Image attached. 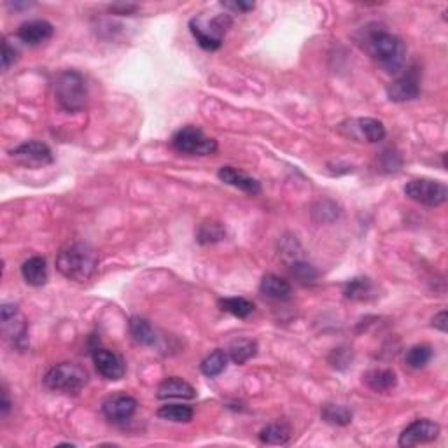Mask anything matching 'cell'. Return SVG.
<instances>
[{
  "instance_id": "obj_19",
  "label": "cell",
  "mask_w": 448,
  "mask_h": 448,
  "mask_svg": "<svg viewBox=\"0 0 448 448\" xmlns=\"http://www.w3.org/2000/svg\"><path fill=\"white\" fill-rule=\"evenodd\" d=\"M128 329H130V335L135 341H137V343H141V345H154L156 343V340H158L156 331H154V328L151 326V322L148 321V319L138 317V315L130 317V321H128Z\"/></svg>"
},
{
  "instance_id": "obj_34",
  "label": "cell",
  "mask_w": 448,
  "mask_h": 448,
  "mask_svg": "<svg viewBox=\"0 0 448 448\" xmlns=\"http://www.w3.org/2000/svg\"><path fill=\"white\" fill-rule=\"evenodd\" d=\"M137 9V4H112V6H109V11L114 14H119V16H130Z\"/></svg>"
},
{
  "instance_id": "obj_4",
  "label": "cell",
  "mask_w": 448,
  "mask_h": 448,
  "mask_svg": "<svg viewBox=\"0 0 448 448\" xmlns=\"http://www.w3.org/2000/svg\"><path fill=\"white\" fill-rule=\"evenodd\" d=\"M88 378H90V375L77 362H60L44 375V385L49 391L64 392V394H79L86 387Z\"/></svg>"
},
{
  "instance_id": "obj_20",
  "label": "cell",
  "mask_w": 448,
  "mask_h": 448,
  "mask_svg": "<svg viewBox=\"0 0 448 448\" xmlns=\"http://www.w3.org/2000/svg\"><path fill=\"white\" fill-rule=\"evenodd\" d=\"M291 440V429L284 422L268 424L259 431V442L264 445H288Z\"/></svg>"
},
{
  "instance_id": "obj_17",
  "label": "cell",
  "mask_w": 448,
  "mask_h": 448,
  "mask_svg": "<svg viewBox=\"0 0 448 448\" xmlns=\"http://www.w3.org/2000/svg\"><path fill=\"white\" fill-rule=\"evenodd\" d=\"M259 291L263 296H266L268 300L275 301H285L291 298V284L284 278H281L278 275L268 273L261 278V284H259Z\"/></svg>"
},
{
  "instance_id": "obj_37",
  "label": "cell",
  "mask_w": 448,
  "mask_h": 448,
  "mask_svg": "<svg viewBox=\"0 0 448 448\" xmlns=\"http://www.w3.org/2000/svg\"><path fill=\"white\" fill-rule=\"evenodd\" d=\"M9 410H11L9 392H7V389L4 387L2 389V403H0V413H2V417H6V415L9 413Z\"/></svg>"
},
{
  "instance_id": "obj_6",
  "label": "cell",
  "mask_w": 448,
  "mask_h": 448,
  "mask_svg": "<svg viewBox=\"0 0 448 448\" xmlns=\"http://www.w3.org/2000/svg\"><path fill=\"white\" fill-rule=\"evenodd\" d=\"M172 148L181 154H191V156H208L218 151V141L207 137L200 128L184 126L172 135Z\"/></svg>"
},
{
  "instance_id": "obj_9",
  "label": "cell",
  "mask_w": 448,
  "mask_h": 448,
  "mask_svg": "<svg viewBox=\"0 0 448 448\" xmlns=\"http://www.w3.org/2000/svg\"><path fill=\"white\" fill-rule=\"evenodd\" d=\"M420 95V72L417 67H410L396 81L387 86V97L392 102H410Z\"/></svg>"
},
{
  "instance_id": "obj_13",
  "label": "cell",
  "mask_w": 448,
  "mask_h": 448,
  "mask_svg": "<svg viewBox=\"0 0 448 448\" xmlns=\"http://www.w3.org/2000/svg\"><path fill=\"white\" fill-rule=\"evenodd\" d=\"M54 34V28L49 21L46 20H30L25 21L18 28V39L28 46H39V44L47 42Z\"/></svg>"
},
{
  "instance_id": "obj_25",
  "label": "cell",
  "mask_w": 448,
  "mask_h": 448,
  "mask_svg": "<svg viewBox=\"0 0 448 448\" xmlns=\"http://www.w3.org/2000/svg\"><path fill=\"white\" fill-rule=\"evenodd\" d=\"M226 237V230L221 223L218 221H205L200 224L196 231V240L198 244L208 245L216 244V242H221Z\"/></svg>"
},
{
  "instance_id": "obj_21",
  "label": "cell",
  "mask_w": 448,
  "mask_h": 448,
  "mask_svg": "<svg viewBox=\"0 0 448 448\" xmlns=\"http://www.w3.org/2000/svg\"><path fill=\"white\" fill-rule=\"evenodd\" d=\"M355 128H358L359 137L365 138L370 144L380 142L385 138V126L382 121L373 119V117H361V119L354 121Z\"/></svg>"
},
{
  "instance_id": "obj_32",
  "label": "cell",
  "mask_w": 448,
  "mask_h": 448,
  "mask_svg": "<svg viewBox=\"0 0 448 448\" xmlns=\"http://www.w3.org/2000/svg\"><path fill=\"white\" fill-rule=\"evenodd\" d=\"M16 61V49L9 44V40L4 39L2 42V69L4 71H9L11 65Z\"/></svg>"
},
{
  "instance_id": "obj_3",
  "label": "cell",
  "mask_w": 448,
  "mask_h": 448,
  "mask_svg": "<svg viewBox=\"0 0 448 448\" xmlns=\"http://www.w3.org/2000/svg\"><path fill=\"white\" fill-rule=\"evenodd\" d=\"M54 97L58 105L67 112H79L86 105L88 86L83 74L77 71H64L54 79Z\"/></svg>"
},
{
  "instance_id": "obj_23",
  "label": "cell",
  "mask_w": 448,
  "mask_h": 448,
  "mask_svg": "<svg viewBox=\"0 0 448 448\" xmlns=\"http://www.w3.org/2000/svg\"><path fill=\"white\" fill-rule=\"evenodd\" d=\"M322 420L328 422L331 425L343 428L352 422V410L343 405H335V403H326L321 410Z\"/></svg>"
},
{
  "instance_id": "obj_15",
  "label": "cell",
  "mask_w": 448,
  "mask_h": 448,
  "mask_svg": "<svg viewBox=\"0 0 448 448\" xmlns=\"http://www.w3.org/2000/svg\"><path fill=\"white\" fill-rule=\"evenodd\" d=\"M158 399H194L196 389L179 377H168L158 385Z\"/></svg>"
},
{
  "instance_id": "obj_36",
  "label": "cell",
  "mask_w": 448,
  "mask_h": 448,
  "mask_svg": "<svg viewBox=\"0 0 448 448\" xmlns=\"http://www.w3.org/2000/svg\"><path fill=\"white\" fill-rule=\"evenodd\" d=\"M18 314V308L14 303H4L2 308H0V319H2V322H9L11 319L16 317Z\"/></svg>"
},
{
  "instance_id": "obj_27",
  "label": "cell",
  "mask_w": 448,
  "mask_h": 448,
  "mask_svg": "<svg viewBox=\"0 0 448 448\" xmlns=\"http://www.w3.org/2000/svg\"><path fill=\"white\" fill-rule=\"evenodd\" d=\"M343 295L347 296L348 300L354 301L370 300L373 296V284L370 282V278L365 277L352 278V281L347 282V285H345Z\"/></svg>"
},
{
  "instance_id": "obj_28",
  "label": "cell",
  "mask_w": 448,
  "mask_h": 448,
  "mask_svg": "<svg viewBox=\"0 0 448 448\" xmlns=\"http://www.w3.org/2000/svg\"><path fill=\"white\" fill-rule=\"evenodd\" d=\"M289 273L301 285H312L319 277L317 270L310 263L303 261V259H296V261L289 264Z\"/></svg>"
},
{
  "instance_id": "obj_7",
  "label": "cell",
  "mask_w": 448,
  "mask_h": 448,
  "mask_svg": "<svg viewBox=\"0 0 448 448\" xmlns=\"http://www.w3.org/2000/svg\"><path fill=\"white\" fill-rule=\"evenodd\" d=\"M405 194L425 207H440L447 201L448 187L435 179H413L405 186Z\"/></svg>"
},
{
  "instance_id": "obj_12",
  "label": "cell",
  "mask_w": 448,
  "mask_h": 448,
  "mask_svg": "<svg viewBox=\"0 0 448 448\" xmlns=\"http://www.w3.org/2000/svg\"><path fill=\"white\" fill-rule=\"evenodd\" d=\"M137 399L131 398L126 394H117L112 398L105 399L104 405H102V413L105 415L107 420L114 422V424H123L128 422L137 411Z\"/></svg>"
},
{
  "instance_id": "obj_33",
  "label": "cell",
  "mask_w": 448,
  "mask_h": 448,
  "mask_svg": "<svg viewBox=\"0 0 448 448\" xmlns=\"http://www.w3.org/2000/svg\"><path fill=\"white\" fill-rule=\"evenodd\" d=\"M224 9H230L233 13H249L254 9V2H245V0H233V2H223Z\"/></svg>"
},
{
  "instance_id": "obj_1",
  "label": "cell",
  "mask_w": 448,
  "mask_h": 448,
  "mask_svg": "<svg viewBox=\"0 0 448 448\" xmlns=\"http://www.w3.org/2000/svg\"><path fill=\"white\" fill-rule=\"evenodd\" d=\"M362 47L368 51L370 57L389 74H398L405 67L406 61V46L401 39L389 32L375 28L366 30L362 39Z\"/></svg>"
},
{
  "instance_id": "obj_22",
  "label": "cell",
  "mask_w": 448,
  "mask_h": 448,
  "mask_svg": "<svg viewBox=\"0 0 448 448\" xmlns=\"http://www.w3.org/2000/svg\"><path fill=\"white\" fill-rule=\"evenodd\" d=\"M258 354V343L252 340H240L231 341L230 348H228V358L235 362V365H245L249 359H252Z\"/></svg>"
},
{
  "instance_id": "obj_29",
  "label": "cell",
  "mask_w": 448,
  "mask_h": 448,
  "mask_svg": "<svg viewBox=\"0 0 448 448\" xmlns=\"http://www.w3.org/2000/svg\"><path fill=\"white\" fill-rule=\"evenodd\" d=\"M219 307L238 319L249 317L254 312V303L245 298H223L219 300Z\"/></svg>"
},
{
  "instance_id": "obj_26",
  "label": "cell",
  "mask_w": 448,
  "mask_h": 448,
  "mask_svg": "<svg viewBox=\"0 0 448 448\" xmlns=\"http://www.w3.org/2000/svg\"><path fill=\"white\" fill-rule=\"evenodd\" d=\"M228 359H230L228 358V352L214 350L212 354H208L207 358L201 361V365H200L201 373H204L205 377H208V378L218 377V375H221L224 370H226Z\"/></svg>"
},
{
  "instance_id": "obj_14",
  "label": "cell",
  "mask_w": 448,
  "mask_h": 448,
  "mask_svg": "<svg viewBox=\"0 0 448 448\" xmlns=\"http://www.w3.org/2000/svg\"><path fill=\"white\" fill-rule=\"evenodd\" d=\"M218 177L221 179L224 184L237 187V189L252 194V196L261 193V184H259L258 179L251 177V175H247L245 172L238 170L235 167H221L218 172Z\"/></svg>"
},
{
  "instance_id": "obj_8",
  "label": "cell",
  "mask_w": 448,
  "mask_h": 448,
  "mask_svg": "<svg viewBox=\"0 0 448 448\" xmlns=\"http://www.w3.org/2000/svg\"><path fill=\"white\" fill-rule=\"evenodd\" d=\"M11 158L20 165L28 168H40L53 163V153L44 142L28 141L20 144L18 148L9 151Z\"/></svg>"
},
{
  "instance_id": "obj_24",
  "label": "cell",
  "mask_w": 448,
  "mask_h": 448,
  "mask_svg": "<svg viewBox=\"0 0 448 448\" xmlns=\"http://www.w3.org/2000/svg\"><path fill=\"white\" fill-rule=\"evenodd\" d=\"M156 415L160 418H163V420L177 422V424H187V422L193 420L194 411L191 406L187 405H177V403H172V405L161 406V408L156 411Z\"/></svg>"
},
{
  "instance_id": "obj_18",
  "label": "cell",
  "mask_w": 448,
  "mask_h": 448,
  "mask_svg": "<svg viewBox=\"0 0 448 448\" xmlns=\"http://www.w3.org/2000/svg\"><path fill=\"white\" fill-rule=\"evenodd\" d=\"M362 380H365V384L375 392H387L396 387V384H398V375H396V372H392V370L378 368L366 372L362 375Z\"/></svg>"
},
{
  "instance_id": "obj_30",
  "label": "cell",
  "mask_w": 448,
  "mask_h": 448,
  "mask_svg": "<svg viewBox=\"0 0 448 448\" xmlns=\"http://www.w3.org/2000/svg\"><path fill=\"white\" fill-rule=\"evenodd\" d=\"M432 358V348L429 345H413V347L408 348L405 355V362L410 366L411 370H420L431 361Z\"/></svg>"
},
{
  "instance_id": "obj_5",
  "label": "cell",
  "mask_w": 448,
  "mask_h": 448,
  "mask_svg": "<svg viewBox=\"0 0 448 448\" xmlns=\"http://www.w3.org/2000/svg\"><path fill=\"white\" fill-rule=\"evenodd\" d=\"M231 20L228 14H219L212 20L194 18L191 20L189 28L198 46L205 51H218L223 46V37L226 34V27H230Z\"/></svg>"
},
{
  "instance_id": "obj_31",
  "label": "cell",
  "mask_w": 448,
  "mask_h": 448,
  "mask_svg": "<svg viewBox=\"0 0 448 448\" xmlns=\"http://www.w3.org/2000/svg\"><path fill=\"white\" fill-rule=\"evenodd\" d=\"M340 216L338 211V205L331 200H322L317 201L312 208V218L317 223H333Z\"/></svg>"
},
{
  "instance_id": "obj_16",
  "label": "cell",
  "mask_w": 448,
  "mask_h": 448,
  "mask_svg": "<svg viewBox=\"0 0 448 448\" xmlns=\"http://www.w3.org/2000/svg\"><path fill=\"white\" fill-rule=\"evenodd\" d=\"M21 277L32 288H40L47 282V263L42 256H32L21 264Z\"/></svg>"
},
{
  "instance_id": "obj_35",
  "label": "cell",
  "mask_w": 448,
  "mask_h": 448,
  "mask_svg": "<svg viewBox=\"0 0 448 448\" xmlns=\"http://www.w3.org/2000/svg\"><path fill=\"white\" fill-rule=\"evenodd\" d=\"M432 328L440 329L442 333H447L448 331V314L447 310H442L440 314H436L435 317H432Z\"/></svg>"
},
{
  "instance_id": "obj_11",
  "label": "cell",
  "mask_w": 448,
  "mask_h": 448,
  "mask_svg": "<svg viewBox=\"0 0 448 448\" xmlns=\"http://www.w3.org/2000/svg\"><path fill=\"white\" fill-rule=\"evenodd\" d=\"M91 359L97 368V372L105 378V380H121L126 373V365H124L123 358L116 352L109 350L104 347H95L91 350Z\"/></svg>"
},
{
  "instance_id": "obj_2",
  "label": "cell",
  "mask_w": 448,
  "mask_h": 448,
  "mask_svg": "<svg viewBox=\"0 0 448 448\" xmlns=\"http://www.w3.org/2000/svg\"><path fill=\"white\" fill-rule=\"evenodd\" d=\"M98 266V256L93 247L83 242H72L60 249L57 256V268L65 278L86 282L93 277Z\"/></svg>"
},
{
  "instance_id": "obj_10",
  "label": "cell",
  "mask_w": 448,
  "mask_h": 448,
  "mask_svg": "<svg viewBox=\"0 0 448 448\" xmlns=\"http://www.w3.org/2000/svg\"><path fill=\"white\" fill-rule=\"evenodd\" d=\"M440 436V425L436 422L429 420V418H418L413 420L405 431L399 435V447L408 448L415 445H422V443L435 442Z\"/></svg>"
}]
</instances>
